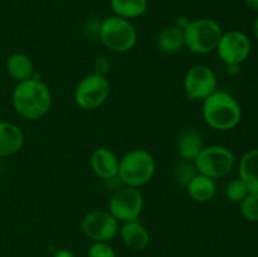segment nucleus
<instances>
[{
  "instance_id": "nucleus-1",
  "label": "nucleus",
  "mask_w": 258,
  "mask_h": 257,
  "mask_svg": "<svg viewBox=\"0 0 258 257\" xmlns=\"http://www.w3.org/2000/svg\"><path fill=\"white\" fill-rule=\"evenodd\" d=\"M12 103L20 117L29 121L39 120L52 107V92L39 78L18 82L12 93Z\"/></svg>"
},
{
  "instance_id": "nucleus-2",
  "label": "nucleus",
  "mask_w": 258,
  "mask_h": 257,
  "mask_svg": "<svg viewBox=\"0 0 258 257\" xmlns=\"http://www.w3.org/2000/svg\"><path fill=\"white\" fill-rule=\"evenodd\" d=\"M202 102V115L209 127L217 131H228L241 122V105L226 91L216 90Z\"/></svg>"
},
{
  "instance_id": "nucleus-3",
  "label": "nucleus",
  "mask_w": 258,
  "mask_h": 257,
  "mask_svg": "<svg viewBox=\"0 0 258 257\" xmlns=\"http://www.w3.org/2000/svg\"><path fill=\"white\" fill-rule=\"evenodd\" d=\"M156 163L151 153L145 149L127 151L118 161L117 178L123 185L140 188L153 179Z\"/></svg>"
},
{
  "instance_id": "nucleus-4",
  "label": "nucleus",
  "mask_w": 258,
  "mask_h": 257,
  "mask_svg": "<svg viewBox=\"0 0 258 257\" xmlns=\"http://www.w3.org/2000/svg\"><path fill=\"white\" fill-rule=\"evenodd\" d=\"M183 32L184 44L196 54H209L216 52L223 34L221 24L209 18L190 20Z\"/></svg>"
},
{
  "instance_id": "nucleus-5",
  "label": "nucleus",
  "mask_w": 258,
  "mask_h": 257,
  "mask_svg": "<svg viewBox=\"0 0 258 257\" xmlns=\"http://www.w3.org/2000/svg\"><path fill=\"white\" fill-rule=\"evenodd\" d=\"M101 43L113 53H126L135 47L138 32L131 20L117 15L106 17L98 27Z\"/></svg>"
},
{
  "instance_id": "nucleus-6",
  "label": "nucleus",
  "mask_w": 258,
  "mask_h": 257,
  "mask_svg": "<svg viewBox=\"0 0 258 257\" xmlns=\"http://www.w3.org/2000/svg\"><path fill=\"white\" fill-rule=\"evenodd\" d=\"M234 164L236 156L233 151L222 145L204 146L193 161L197 173L209 176L214 180L231 173Z\"/></svg>"
},
{
  "instance_id": "nucleus-7",
  "label": "nucleus",
  "mask_w": 258,
  "mask_h": 257,
  "mask_svg": "<svg viewBox=\"0 0 258 257\" xmlns=\"http://www.w3.org/2000/svg\"><path fill=\"white\" fill-rule=\"evenodd\" d=\"M111 86L106 76L90 73L77 83L75 90V102L85 111L97 110L107 101Z\"/></svg>"
},
{
  "instance_id": "nucleus-8",
  "label": "nucleus",
  "mask_w": 258,
  "mask_h": 257,
  "mask_svg": "<svg viewBox=\"0 0 258 257\" xmlns=\"http://www.w3.org/2000/svg\"><path fill=\"white\" fill-rule=\"evenodd\" d=\"M144 208V197L139 188L123 185L108 199L107 211L117 219L118 223L139 219Z\"/></svg>"
},
{
  "instance_id": "nucleus-9",
  "label": "nucleus",
  "mask_w": 258,
  "mask_h": 257,
  "mask_svg": "<svg viewBox=\"0 0 258 257\" xmlns=\"http://www.w3.org/2000/svg\"><path fill=\"white\" fill-rule=\"evenodd\" d=\"M183 88L189 101H204L217 90L216 73L207 65L191 66L184 76Z\"/></svg>"
},
{
  "instance_id": "nucleus-10",
  "label": "nucleus",
  "mask_w": 258,
  "mask_h": 257,
  "mask_svg": "<svg viewBox=\"0 0 258 257\" xmlns=\"http://www.w3.org/2000/svg\"><path fill=\"white\" fill-rule=\"evenodd\" d=\"M252 44L248 35L241 30L223 32L216 52L228 67H236L243 63L251 54Z\"/></svg>"
},
{
  "instance_id": "nucleus-11",
  "label": "nucleus",
  "mask_w": 258,
  "mask_h": 257,
  "mask_svg": "<svg viewBox=\"0 0 258 257\" xmlns=\"http://www.w3.org/2000/svg\"><path fill=\"white\" fill-rule=\"evenodd\" d=\"M81 228L93 242H110L118 234V222L108 211H91L83 217Z\"/></svg>"
},
{
  "instance_id": "nucleus-12",
  "label": "nucleus",
  "mask_w": 258,
  "mask_h": 257,
  "mask_svg": "<svg viewBox=\"0 0 258 257\" xmlns=\"http://www.w3.org/2000/svg\"><path fill=\"white\" fill-rule=\"evenodd\" d=\"M118 161L115 153L108 148H97L93 150L90 158V165L96 176L105 180L117 178Z\"/></svg>"
},
{
  "instance_id": "nucleus-13",
  "label": "nucleus",
  "mask_w": 258,
  "mask_h": 257,
  "mask_svg": "<svg viewBox=\"0 0 258 257\" xmlns=\"http://www.w3.org/2000/svg\"><path fill=\"white\" fill-rule=\"evenodd\" d=\"M203 148V136L198 128L194 126H185L179 131L176 138V150L183 160L194 161Z\"/></svg>"
},
{
  "instance_id": "nucleus-14",
  "label": "nucleus",
  "mask_w": 258,
  "mask_h": 257,
  "mask_svg": "<svg viewBox=\"0 0 258 257\" xmlns=\"http://www.w3.org/2000/svg\"><path fill=\"white\" fill-rule=\"evenodd\" d=\"M24 145V133L15 123L0 121V158L19 153Z\"/></svg>"
},
{
  "instance_id": "nucleus-15",
  "label": "nucleus",
  "mask_w": 258,
  "mask_h": 257,
  "mask_svg": "<svg viewBox=\"0 0 258 257\" xmlns=\"http://www.w3.org/2000/svg\"><path fill=\"white\" fill-rule=\"evenodd\" d=\"M118 233H120L123 243L128 248L135 249V251L145 249L150 242V233H149L148 228L139 219L121 224L118 228Z\"/></svg>"
},
{
  "instance_id": "nucleus-16",
  "label": "nucleus",
  "mask_w": 258,
  "mask_h": 257,
  "mask_svg": "<svg viewBox=\"0 0 258 257\" xmlns=\"http://www.w3.org/2000/svg\"><path fill=\"white\" fill-rule=\"evenodd\" d=\"M238 175L249 193H258V149H251L242 155Z\"/></svg>"
},
{
  "instance_id": "nucleus-17",
  "label": "nucleus",
  "mask_w": 258,
  "mask_h": 257,
  "mask_svg": "<svg viewBox=\"0 0 258 257\" xmlns=\"http://www.w3.org/2000/svg\"><path fill=\"white\" fill-rule=\"evenodd\" d=\"M189 197L198 203L209 202L217 193L216 180L201 173H196L186 183Z\"/></svg>"
},
{
  "instance_id": "nucleus-18",
  "label": "nucleus",
  "mask_w": 258,
  "mask_h": 257,
  "mask_svg": "<svg viewBox=\"0 0 258 257\" xmlns=\"http://www.w3.org/2000/svg\"><path fill=\"white\" fill-rule=\"evenodd\" d=\"M7 72L17 82L30 80L35 77L34 63L25 53H13L7 59Z\"/></svg>"
},
{
  "instance_id": "nucleus-19",
  "label": "nucleus",
  "mask_w": 258,
  "mask_h": 257,
  "mask_svg": "<svg viewBox=\"0 0 258 257\" xmlns=\"http://www.w3.org/2000/svg\"><path fill=\"white\" fill-rule=\"evenodd\" d=\"M183 47H185L184 32L175 24L161 29L158 34V38H156V48L163 54H175V53L180 52Z\"/></svg>"
},
{
  "instance_id": "nucleus-20",
  "label": "nucleus",
  "mask_w": 258,
  "mask_h": 257,
  "mask_svg": "<svg viewBox=\"0 0 258 257\" xmlns=\"http://www.w3.org/2000/svg\"><path fill=\"white\" fill-rule=\"evenodd\" d=\"M113 15L133 20L143 17L148 10V0H110Z\"/></svg>"
},
{
  "instance_id": "nucleus-21",
  "label": "nucleus",
  "mask_w": 258,
  "mask_h": 257,
  "mask_svg": "<svg viewBox=\"0 0 258 257\" xmlns=\"http://www.w3.org/2000/svg\"><path fill=\"white\" fill-rule=\"evenodd\" d=\"M241 216L247 222H258V193H248L239 202Z\"/></svg>"
},
{
  "instance_id": "nucleus-22",
  "label": "nucleus",
  "mask_w": 258,
  "mask_h": 257,
  "mask_svg": "<svg viewBox=\"0 0 258 257\" xmlns=\"http://www.w3.org/2000/svg\"><path fill=\"white\" fill-rule=\"evenodd\" d=\"M248 193L249 191L248 189H247L246 184H244L239 178L233 179V180H231L227 184L226 196L229 201L239 203V202H241Z\"/></svg>"
},
{
  "instance_id": "nucleus-23",
  "label": "nucleus",
  "mask_w": 258,
  "mask_h": 257,
  "mask_svg": "<svg viewBox=\"0 0 258 257\" xmlns=\"http://www.w3.org/2000/svg\"><path fill=\"white\" fill-rule=\"evenodd\" d=\"M88 257H116V252L108 242H93L88 248Z\"/></svg>"
},
{
  "instance_id": "nucleus-24",
  "label": "nucleus",
  "mask_w": 258,
  "mask_h": 257,
  "mask_svg": "<svg viewBox=\"0 0 258 257\" xmlns=\"http://www.w3.org/2000/svg\"><path fill=\"white\" fill-rule=\"evenodd\" d=\"M53 257H76V256L72 253V252L70 251V249L60 248V249H58L57 252H55L54 256H53Z\"/></svg>"
},
{
  "instance_id": "nucleus-25",
  "label": "nucleus",
  "mask_w": 258,
  "mask_h": 257,
  "mask_svg": "<svg viewBox=\"0 0 258 257\" xmlns=\"http://www.w3.org/2000/svg\"><path fill=\"white\" fill-rule=\"evenodd\" d=\"M244 4L249 8V9L258 12V0H243Z\"/></svg>"
},
{
  "instance_id": "nucleus-26",
  "label": "nucleus",
  "mask_w": 258,
  "mask_h": 257,
  "mask_svg": "<svg viewBox=\"0 0 258 257\" xmlns=\"http://www.w3.org/2000/svg\"><path fill=\"white\" fill-rule=\"evenodd\" d=\"M252 30H253V35H254V38H256L257 42H258V17L256 18V19H254L253 27H252Z\"/></svg>"
}]
</instances>
